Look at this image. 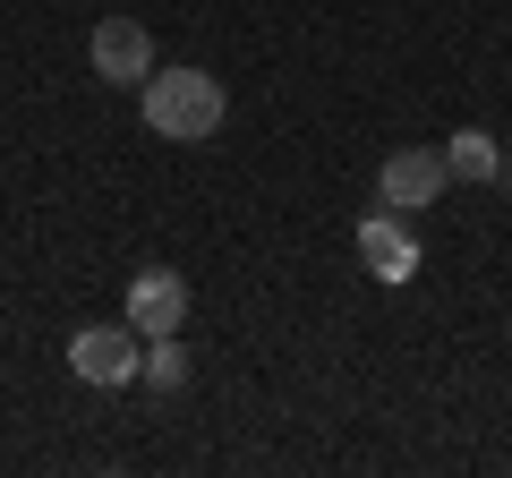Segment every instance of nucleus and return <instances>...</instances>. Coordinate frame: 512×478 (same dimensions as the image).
<instances>
[{
	"instance_id": "1",
	"label": "nucleus",
	"mask_w": 512,
	"mask_h": 478,
	"mask_svg": "<svg viewBox=\"0 0 512 478\" xmlns=\"http://www.w3.org/2000/svg\"><path fill=\"white\" fill-rule=\"evenodd\" d=\"M137 111H146V129L171 137V146H205V137L222 129V111H231V94H222L214 69H154L146 86H137Z\"/></svg>"
},
{
	"instance_id": "2",
	"label": "nucleus",
	"mask_w": 512,
	"mask_h": 478,
	"mask_svg": "<svg viewBox=\"0 0 512 478\" xmlns=\"http://www.w3.org/2000/svg\"><path fill=\"white\" fill-rule=\"evenodd\" d=\"M137 368H146V333L128 325H86V333H69V376L77 385H103V393H120V385H137Z\"/></svg>"
},
{
	"instance_id": "3",
	"label": "nucleus",
	"mask_w": 512,
	"mask_h": 478,
	"mask_svg": "<svg viewBox=\"0 0 512 478\" xmlns=\"http://www.w3.org/2000/svg\"><path fill=\"white\" fill-rule=\"evenodd\" d=\"M444 180H453L444 146H402V154H384L376 197H384V214H419V205H436V197H444Z\"/></svg>"
},
{
	"instance_id": "4",
	"label": "nucleus",
	"mask_w": 512,
	"mask_h": 478,
	"mask_svg": "<svg viewBox=\"0 0 512 478\" xmlns=\"http://www.w3.org/2000/svg\"><path fill=\"white\" fill-rule=\"evenodd\" d=\"M86 60H94V77H111V86H146L154 77V35L137 18H103L94 43H86Z\"/></svg>"
},
{
	"instance_id": "5",
	"label": "nucleus",
	"mask_w": 512,
	"mask_h": 478,
	"mask_svg": "<svg viewBox=\"0 0 512 478\" xmlns=\"http://www.w3.org/2000/svg\"><path fill=\"white\" fill-rule=\"evenodd\" d=\"M120 316L146 333V342H154V333H180V325H188V282L171 274V265H146V274L128 282V308H120Z\"/></svg>"
},
{
	"instance_id": "6",
	"label": "nucleus",
	"mask_w": 512,
	"mask_h": 478,
	"mask_svg": "<svg viewBox=\"0 0 512 478\" xmlns=\"http://www.w3.org/2000/svg\"><path fill=\"white\" fill-rule=\"evenodd\" d=\"M359 265H367L376 282H393V291L419 274V239L402 231V214H367V222H359Z\"/></svg>"
},
{
	"instance_id": "7",
	"label": "nucleus",
	"mask_w": 512,
	"mask_h": 478,
	"mask_svg": "<svg viewBox=\"0 0 512 478\" xmlns=\"http://www.w3.org/2000/svg\"><path fill=\"white\" fill-rule=\"evenodd\" d=\"M444 163H453V180H504V146H495L487 129H461L453 146H444Z\"/></svg>"
},
{
	"instance_id": "8",
	"label": "nucleus",
	"mask_w": 512,
	"mask_h": 478,
	"mask_svg": "<svg viewBox=\"0 0 512 478\" xmlns=\"http://www.w3.org/2000/svg\"><path fill=\"white\" fill-rule=\"evenodd\" d=\"M137 376H146V385H163V393H180V385H188V350H180V333H154V342H146V368H137Z\"/></svg>"
},
{
	"instance_id": "9",
	"label": "nucleus",
	"mask_w": 512,
	"mask_h": 478,
	"mask_svg": "<svg viewBox=\"0 0 512 478\" xmlns=\"http://www.w3.org/2000/svg\"><path fill=\"white\" fill-rule=\"evenodd\" d=\"M504 180H512V146H504Z\"/></svg>"
}]
</instances>
